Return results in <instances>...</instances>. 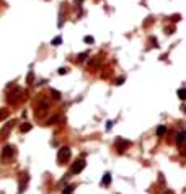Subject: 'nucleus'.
<instances>
[{
    "mask_svg": "<svg viewBox=\"0 0 186 194\" xmlns=\"http://www.w3.org/2000/svg\"><path fill=\"white\" fill-rule=\"evenodd\" d=\"M163 194H175V193H173V191H171V189H166V191H165V193H163Z\"/></svg>",
    "mask_w": 186,
    "mask_h": 194,
    "instance_id": "26",
    "label": "nucleus"
},
{
    "mask_svg": "<svg viewBox=\"0 0 186 194\" xmlns=\"http://www.w3.org/2000/svg\"><path fill=\"white\" fill-rule=\"evenodd\" d=\"M150 23H152V17H149L147 20H145V23H144V26H149Z\"/></svg>",
    "mask_w": 186,
    "mask_h": 194,
    "instance_id": "25",
    "label": "nucleus"
},
{
    "mask_svg": "<svg viewBox=\"0 0 186 194\" xmlns=\"http://www.w3.org/2000/svg\"><path fill=\"white\" fill-rule=\"evenodd\" d=\"M150 42L153 44V47H158V42H157V39H155V38H150Z\"/></svg>",
    "mask_w": 186,
    "mask_h": 194,
    "instance_id": "23",
    "label": "nucleus"
},
{
    "mask_svg": "<svg viewBox=\"0 0 186 194\" xmlns=\"http://www.w3.org/2000/svg\"><path fill=\"white\" fill-rule=\"evenodd\" d=\"M114 147H116V150H118V153H124L127 150V147H131V142L123 139V137H118L114 140Z\"/></svg>",
    "mask_w": 186,
    "mask_h": 194,
    "instance_id": "2",
    "label": "nucleus"
},
{
    "mask_svg": "<svg viewBox=\"0 0 186 194\" xmlns=\"http://www.w3.org/2000/svg\"><path fill=\"white\" fill-rule=\"evenodd\" d=\"M20 131H21V132H29V131H31V124L23 122V124L20 126Z\"/></svg>",
    "mask_w": 186,
    "mask_h": 194,
    "instance_id": "11",
    "label": "nucleus"
},
{
    "mask_svg": "<svg viewBox=\"0 0 186 194\" xmlns=\"http://www.w3.org/2000/svg\"><path fill=\"white\" fill-rule=\"evenodd\" d=\"M124 83V77H118V80H116V85L119 87V85H123Z\"/></svg>",
    "mask_w": 186,
    "mask_h": 194,
    "instance_id": "21",
    "label": "nucleus"
},
{
    "mask_svg": "<svg viewBox=\"0 0 186 194\" xmlns=\"http://www.w3.org/2000/svg\"><path fill=\"white\" fill-rule=\"evenodd\" d=\"M61 42H62V38H61V36H57V38H54L52 41H51V44H52V46H59Z\"/></svg>",
    "mask_w": 186,
    "mask_h": 194,
    "instance_id": "13",
    "label": "nucleus"
},
{
    "mask_svg": "<svg viewBox=\"0 0 186 194\" xmlns=\"http://www.w3.org/2000/svg\"><path fill=\"white\" fill-rule=\"evenodd\" d=\"M100 64H101V56H96V57H93L90 62H88V69L96 70V69L100 67Z\"/></svg>",
    "mask_w": 186,
    "mask_h": 194,
    "instance_id": "6",
    "label": "nucleus"
},
{
    "mask_svg": "<svg viewBox=\"0 0 186 194\" xmlns=\"http://www.w3.org/2000/svg\"><path fill=\"white\" fill-rule=\"evenodd\" d=\"M2 116H3V114H2V113H0V118H2Z\"/></svg>",
    "mask_w": 186,
    "mask_h": 194,
    "instance_id": "28",
    "label": "nucleus"
},
{
    "mask_svg": "<svg viewBox=\"0 0 186 194\" xmlns=\"http://www.w3.org/2000/svg\"><path fill=\"white\" fill-rule=\"evenodd\" d=\"M72 191H74V186H67L64 189V194H72Z\"/></svg>",
    "mask_w": 186,
    "mask_h": 194,
    "instance_id": "19",
    "label": "nucleus"
},
{
    "mask_svg": "<svg viewBox=\"0 0 186 194\" xmlns=\"http://www.w3.org/2000/svg\"><path fill=\"white\" fill-rule=\"evenodd\" d=\"M56 121H59V116H54L52 119H49V121H47V124H52V122H56Z\"/></svg>",
    "mask_w": 186,
    "mask_h": 194,
    "instance_id": "24",
    "label": "nucleus"
},
{
    "mask_svg": "<svg viewBox=\"0 0 186 194\" xmlns=\"http://www.w3.org/2000/svg\"><path fill=\"white\" fill-rule=\"evenodd\" d=\"M165 33L166 34H173L175 33V26H168V28H165Z\"/></svg>",
    "mask_w": 186,
    "mask_h": 194,
    "instance_id": "18",
    "label": "nucleus"
},
{
    "mask_svg": "<svg viewBox=\"0 0 186 194\" xmlns=\"http://www.w3.org/2000/svg\"><path fill=\"white\" fill-rule=\"evenodd\" d=\"M51 95H52L54 99H61V93L57 90H51Z\"/></svg>",
    "mask_w": 186,
    "mask_h": 194,
    "instance_id": "14",
    "label": "nucleus"
},
{
    "mask_svg": "<svg viewBox=\"0 0 186 194\" xmlns=\"http://www.w3.org/2000/svg\"><path fill=\"white\" fill-rule=\"evenodd\" d=\"M183 111H185V113H186V104H185V106H183Z\"/></svg>",
    "mask_w": 186,
    "mask_h": 194,
    "instance_id": "27",
    "label": "nucleus"
},
{
    "mask_svg": "<svg viewBox=\"0 0 186 194\" xmlns=\"http://www.w3.org/2000/svg\"><path fill=\"white\" fill-rule=\"evenodd\" d=\"M185 142H186V132L176 134V144H178V145H183Z\"/></svg>",
    "mask_w": 186,
    "mask_h": 194,
    "instance_id": "7",
    "label": "nucleus"
},
{
    "mask_svg": "<svg viewBox=\"0 0 186 194\" xmlns=\"http://www.w3.org/2000/svg\"><path fill=\"white\" fill-rule=\"evenodd\" d=\"M178 98L181 101H186V88H180L178 90Z\"/></svg>",
    "mask_w": 186,
    "mask_h": 194,
    "instance_id": "10",
    "label": "nucleus"
},
{
    "mask_svg": "<svg viewBox=\"0 0 186 194\" xmlns=\"http://www.w3.org/2000/svg\"><path fill=\"white\" fill-rule=\"evenodd\" d=\"M87 57H88V51H85V52H80L79 56H77V60L82 62V60H85Z\"/></svg>",
    "mask_w": 186,
    "mask_h": 194,
    "instance_id": "12",
    "label": "nucleus"
},
{
    "mask_svg": "<svg viewBox=\"0 0 186 194\" xmlns=\"http://www.w3.org/2000/svg\"><path fill=\"white\" fill-rule=\"evenodd\" d=\"M85 160H79V161H75V165L72 166V173L74 175H79V173H82L83 171V168H85Z\"/></svg>",
    "mask_w": 186,
    "mask_h": 194,
    "instance_id": "5",
    "label": "nucleus"
},
{
    "mask_svg": "<svg viewBox=\"0 0 186 194\" xmlns=\"http://www.w3.org/2000/svg\"><path fill=\"white\" fill-rule=\"evenodd\" d=\"M111 183V173H104L103 175V179H101V184L103 186H109Z\"/></svg>",
    "mask_w": 186,
    "mask_h": 194,
    "instance_id": "8",
    "label": "nucleus"
},
{
    "mask_svg": "<svg viewBox=\"0 0 186 194\" xmlns=\"http://www.w3.org/2000/svg\"><path fill=\"white\" fill-rule=\"evenodd\" d=\"M59 75H65L67 74V72H69V70H67V69H65V67H61V69H59Z\"/></svg>",
    "mask_w": 186,
    "mask_h": 194,
    "instance_id": "20",
    "label": "nucleus"
},
{
    "mask_svg": "<svg viewBox=\"0 0 186 194\" xmlns=\"http://www.w3.org/2000/svg\"><path fill=\"white\" fill-rule=\"evenodd\" d=\"M83 41L87 42V44H93V41H95V39H93L91 36H85V38H83Z\"/></svg>",
    "mask_w": 186,
    "mask_h": 194,
    "instance_id": "17",
    "label": "nucleus"
},
{
    "mask_svg": "<svg viewBox=\"0 0 186 194\" xmlns=\"http://www.w3.org/2000/svg\"><path fill=\"white\" fill-rule=\"evenodd\" d=\"M33 80H34V74L33 72H29L28 77H26V83H33Z\"/></svg>",
    "mask_w": 186,
    "mask_h": 194,
    "instance_id": "16",
    "label": "nucleus"
},
{
    "mask_svg": "<svg viewBox=\"0 0 186 194\" xmlns=\"http://www.w3.org/2000/svg\"><path fill=\"white\" fill-rule=\"evenodd\" d=\"M70 157H72V152H70L69 147H62V149H59V152H57L59 163H67V161L70 160Z\"/></svg>",
    "mask_w": 186,
    "mask_h": 194,
    "instance_id": "1",
    "label": "nucleus"
},
{
    "mask_svg": "<svg viewBox=\"0 0 186 194\" xmlns=\"http://www.w3.org/2000/svg\"><path fill=\"white\" fill-rule=\"evenodd\" d=\"M21 93H23V91H21V88H15V90H13L12 93L8 95V103L15 104L18 101V98L21 96Z\"/></svg>",
    "mask_w": 186,
    "mask_h": 194,
    "instance_id": "4",
    "label": "nucleus"
},
{
    "mask_svg": "<svg viewBox=\"0 0 186 194\" xmlns=\"http://www.w3.org/2000/svg\"><path fill=\"white\" fill-rule=\"evenodd\" d=\"M170 20L173 21V23H178V21L181 20V15H178V13H176V15H171V18H170Z\"/></svg>",
    "mask_w": 186,
    "mask_h": 194,
    "instance_id": "15",
    "label": "nucleus"
},
{
    "mask_svg": "<svg viewBox=\"0 0 186 194\" xmlns=\"http://www.w3.org/2000/svg\"><path fill=\"white\" fill-rule=\"evenodd\" d=\"M13 153H15L13 145H5L3 150H2V158H3V160H8V158L13 157Z\"/></svg>",
    "mask_w": 186,
    "mask_h": 194,
    "instance_id": "3",
    "label": "nucleus"
},
{
    "mask_svg": "<svg viewBox=\"0 0 186 194\" xmlns=\"http://www.w3.org/2000/svg\"><path fill=\"white\" fill-rule=\"evenodd\" d=\"M113 124H114V122H113V121H108V122H106V131H111Z\"/></svg>",
    "mask_w": 186,
    "mask_h": 194,
    "instance_id": "22",
    "label": "nucleus"
},
{
    "mask_svg": "<svg viewBox=\"0 0 186 194\" xmlns=\"http://www.w3.org/2000/svg\"><path fill=\"white\" fill-rule=\"evenodd\" d=\"M155 132H157V136H158V137H163V136L166 134V126H158Z\"/></svg>",
    "mask_w": 186,
    "mask_h": 194,
    "instance_id": "9",
    "label": "nucleus"
}]
</instances>
